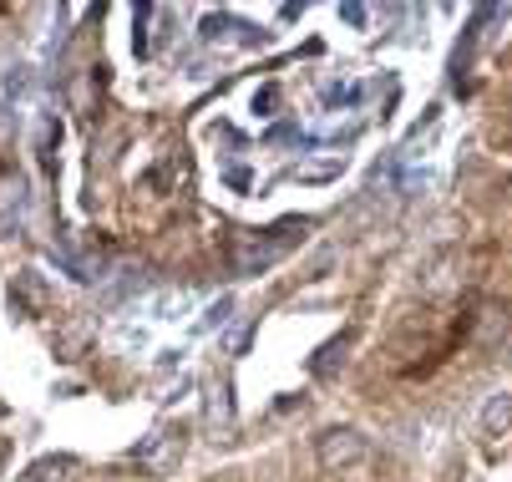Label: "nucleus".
Wrapping results in <instances>:
<instances>
[{
    "label": "nucleus",
    "mask_w": 512,
    "mask_h": 482,
    "mask_svg": "<svg viewBox=\"0 0 512 482\" xmlns=\"http://www.w3.org/2000/svg\"><path fill=\"white\" fill-rule=\"evenodd\" d=\"M365 457V437L360 432H325L320 437V462L325 467H350Z\"/></svg>",
    "instance_id": "f257e3e1"
},
{
    "label": "nucleus",
    "mask_w": 512,
    "mask_h": 482,
    "mask_svg": "<svg viewBox=\"0 0 512 482\" xmlns=\"http://www.w3.org/2000/svg\"><path fill=\"white\" fill-rule=\"evenodd\" d=\"M482 422H487V432H507V427H512V396H502V401H492Z\"/></svg>",
    "instance_id": "f03ea898"
},
{
    "label": "nucleus",
    "mask_w": 512,
    "mask_h": 482,
    "mask_svg": "<svg viewBox=\"0 0 512 482\" xmlns=\"http://www.w3.org/2000/svg\"><path fill=\"white\" fill-rule=\"evenodd\" d=\"M340 21H350V26H360V21H365V11H360V6H340Z\"/></svg>",
    "instance_id": "7ed1b4c3"
}]
</instances>
